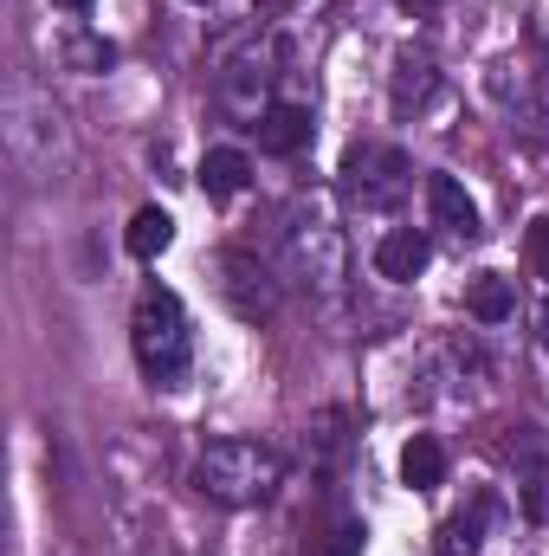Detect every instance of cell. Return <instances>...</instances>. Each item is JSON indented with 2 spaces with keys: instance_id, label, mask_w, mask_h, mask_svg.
<instances>
[{
  "instance_id": "cell-8",
  "label": "cell",
  "mask_w": 549,
  "mask_h": 556,
  "mask_svg": "<svg viewBox=\"0 0 549 556\" xmlns=\"http://www.w3.org/2000/svg\"><path fill=\"white\" fill-rule=\"evenodd\" d=\"M220 298H227L240 317H272V285H266V273H259L246 253H227V260H220Z\"/></svg>"
},
{
  "instance_id": "cell-18",
  "label": "cell",
  "mask_w": 549,
  "mask_h": 556,
  "mask_svg": "<svg viewBox=\"0 0 549 556\" xmlns=\"http://www.w3.org/2000/svg\"><path fill=\"white\" fill-rule=\"evenodd\" d=\"M524 247H531V266H537V278H549V214H537V220H531V240H524Z\"/></svg>"
},
{
  "instance_id": "cell-14",
  "label": "cell",
  "mask_w": 549,
  "mask_h": 556,
  "mask_svg": "<svg viewBox=\"0 0 549 556\" xmlns=\"http://www.w3.org/2000/svg\"><path fill=\"white\" fill-rule=\"evenodd\" d=\"M124 247H130L137 260H162V253L175 247V220H168L162 207H137V220H130V233H124Z\"/></svg>"
},
{
  "instance_id": "cell-5",
  "label": "cell",
  "mask_w": 549,
  "mask_h": 556,
  "mask_svg": "<svg viewBox=\"0 0 549 556\" xmlns=\"http://www.w3.org/2000/svg\"><path fill=\"white\" fill-rule=\"evenodd\" d=\"M7 142H13V155H20L33 175H52V168L65 162V124H59L52 98L13 91V98H7Z\"/></svg>"
},
{
  "instance_id": "cell-6",
  "label": "cell",
  "mask_w": 549,
  "mask_h": 556,
  "mask_svg": "<svg viewBox=\"0 0 549 556\" xmlns=\"http://www.w3.org/2000/svg\"><path fill=\"white\" fill-rule=\"evenodd\" d=\"M426 260H433V240L420 227H388L375 240V273L395 278V285H413V278L426 273Z\"/></svg>"
},
{
  "instance_id": "cell-7",
  "label": "cell",
  "mask_w": 549,
  "mask_h": 556,
  "mask_svg": "<svg viewBox=\"0 0 549 556\" xmlns=\"http://www.w3.org/2000/svg\"><path fill=\"white\" fill-rule=\"evenodd\" d=\"M426 214H433V227H446L452 240H478V201H472L452 175H426Z\"/></svg>"
},
{
  "instance_id": "cell-20",
  "label": "cell",
  "mask_w": 549,
  "mask_h": 556,
  "mask_svg": "<svg viewBox=\"0 0 549 556\" xmlns=\"http://www.w3.org/2000/svg\"><path fill=\"white\" fill-rule=\"evenodd\" d=\"M59 7H65V13H91V0H59Z\"/></svg>"
},
{
  "instance_id": "cell-16",
  "label": "cell",
  "mask_w": 549,
  "mask_h": 556,
  "mask_svg": "<svg viewBox=\"0 0 549 556\" xmlns=\"http://www.w3.org/2000/svg\"><path fill=\"white\" fill-rule=\"evenodd\" d=\"M472 551H478V511L446 518V531H439V556H472Z\"/></svg>"
},
{
  "instance_id": "cell-1",
  "label": "cell",
  "mask_w": 549,
  "mask_h": 556,
  "mask_svg": "<svg viewBox=\"0 0 549 556\" xmlns=\"http://www.w3.org/2000/svg\"><path fill=\"white\" fill-rule=\"evenodd\" d=\"M130 343H137V363L155 389H188V369H194V337H188V311L175 291L149 285L137 298V317H130Z\"/></svg>"
},
{
  "instance_id": "cell-19",
  "label": "cell",
  "mask_w": 549,
  "mask_h": 556,
  "mask_svg": "<svg viewBox=\"0 0 549 556\" xmlns=\"http://www.w3.org/2000/svg\"><path fill=\"white\" fill-rule=\"evenodd\" d=\"M362 538H369L362 525H343V531H336V544H330L323 556H362Z\"/></svg>"
},
{
  "instance_id": "cell-10",
  "label": "cell",
  "mask_w": 549,
  "mask_h": 556,
  "mask_svg": "<svg viewBox=\"0 0 549 556\" xmlns=\"http://www.w3.org/2000/svg\"><path fill=\"white\" fill-rule=\"evenodd\" d=\"M220 104H227L246 130H259V117L272 111V104H266V72H259V65H227V78H220Z\"/></svg>"
},
{
  "instance_id": "cell-4",
  "label": "cell",
  "mask_w": 549,
  "mask_h": 556,
  "mask_svg": "<svg viewBox=\"0 0 549 556\" xmlns=\"http://www.w3.org/2000/svg\"><path fill=\"white\" fill-rule=\"evenodd\" d=\"M413 188V168L401 149H388V142H356L349 155H343V194L356 201V207H369V214H395L401 201H408Z\"/></svg>"
},
{
  "instance_id": "cell-2",
  "label": "cell",
  "mask_w": 549,
  "mask_h": 556,
  "mask_svg": "<svg viewBox=\"0 0 549 556\" xmlns=\"http://www.w3.org/2000/svg\"><path fill=\"white\" fill-rule=\"evenodd\" d=\"M278 479H284V459H278L272 446H259V440H214V446L194 459L201 498L233 505V511L266 505V498L278 492Z\"/></svg>"
},
{
  "instance_id": "cell-12",
  "label": "cell",
  "mask_w": 549,
  "mask_h": 556,
  "mask_svg": "<svg viewBox=\"0 0 549 556\" xmlns=\"http://www.w3.org/2000/svg\"><path fill=\"white\" fill-rule=\"evenodd\" d=\"M439 479H446V446L433 433H413L408 446H401V485L408 492H433Z\"/></svg>"
},
{
  "instance_id": "cell-3",
  "label": "cell",
  "mask_w": 549,
  "mask_h": 556,
  "mask_svg": "<svg viewBox=\"0 0 549 556\" xmlns=\"http://www.w3.org/2000/svg\"><path fill=\"white\" fill-rule=\"evenodd\" d=\"M278 247H284V273L297 278L304 291H317V298L343 291L349 253H343V227L323 207H291V220L278 227Z\"/></svg>"
},
{
  "instance_id": "cell-11",
  "label": "cell",
  "mask_w": 549,
  "mask_h": 556,
  "mask_svg": "<svg viewBox=\"0 0 549 556\" xmlns=\"http://www.w3.org/2000/svg\"><path fill=\"white\" fill-rule=\"evenodd\" d=\"M246 181H253L246 149H207V155H201V194H207V201H233Z\"/></svg>"
},
{
  "instance_id": "cell-21",
  "label": "cell",
  "mask_w": 549,
  "mask_h": 556,
  "mask_svg": "<svg viewBox=\"0 0 549 556\" xmlns=\"http://www.w3.org/2000/svg\"><path fill=\"white\" fill-rule=\"evenodd\" d=\"M544 343H549V317H544Z\"/></svg>"
},
{
  "instance_id": "cell-17",
  "label": "cell",
  "mask_w": 549,
  "mask_h": 556,
  "mask_svg": "<svg viewBox=\"0 0 549 556\" xmlns=\"http://www.w3.org/2000/svg\"><path fill=\"white\" fill-rule=\"evenodd\" d=\"M65 52H72V65H85V72H111V65H117V46L91 39V33H78V39H72Z\"/></svg>"
},
{
  "instance_id": "cell-9",
  "label": "cell",
  "mask_w": 549,
  "mask_h": 556,
  "mask_svg": "<svg viewBox=\"0 0 549 556\" xmlns=\"http://www.w3.org/2000/svg\"><path fill=\"white\" fill-rule=\"evenodd\" d=\"M310 137H317V117L304 104H272L259 117V149L266 155H297V149H310Z\"/></svg>"
},
{
  "instance_id": "cell-13",
  "label": "cell",
  "mask_w": 549,
  "mask_h": 556,
  "mask_svg": "<svg viewBox=\"0 0 549 556\" xmlns=\"http://www.w3.org/2000/svg\"><path fill=\"white\" fill-rule=\"evenodd\" d=\"M465 311H472L478 324H505V317L518 311V285L505 273H478L465 285Z\"/></svg>"
},
{
  "instance_id": "cell-15",
  "label": "cell",
  "mask_w": 549,
  "mask_h": 556,
  "mask_svg": "<svg viewBox=\"0 0 549 556\" xmlns=\"http://www.w3.org/2000/svg\"><path fill=\"white\" fill-rule=\"evenodd\" d=\"M426 98H433V59H426V52H408V59L395 65V111L408 117Z\"/></svg>"
}]
</instances>
